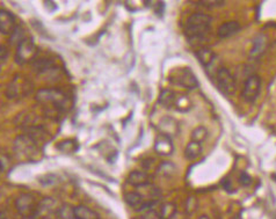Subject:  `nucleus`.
I'll use <instances>...</instances> for the list:
<instances>
[{
  "mask_svg": "<svg viewBox=\"0 0 276 219\" xmlns=\"http://www.w3.org/2000/svg\"><path fill=\"white\" fill-rule=\"evenodd\" d=\"M8 56V49L5 46H0V62H4Z\"/></svg>",
  "mask_w": 276,
  "mask_h": 219,
  "instance_id": "obj_29",
  "label": "nucleus"
},
{
  "mask_svg": "<svg viewBox=\"0 0 276 219\" xmlns=\"http://www.w3.org/2000/svg\"><path fill=\"white\" fill-rule=\"evenodd\" d=\"M177 99V93H174L171 90H164L162 91L159 95V103L165 108H172L174 107V103H176Z\"/></svg>",
  "mask_w": 276,
  "mask_h": 219,
  "instance_id": "obj_16",
  "label": "nucleus"
},
{
  "mask_svg": "<svg viewBox=\"0 0 276 219\" xmlns=\"http://www.w3.org/2000/svg\"><path fill=\"white\" fill-rule=\"evenodd\" d=\"M0 72H1V65H0Z\"/></svg>",
  "mask_w": 276,
  "mask_h": 219,
  "instance_id": "obj_32",
  "label": "nucleus"
},
{
  "mask_svg": "<svg viewBox=\"0 0 276 219\" xmlns=\"http://www.w3.org/2000/svg\"><path fill=\"white\" fill-rule=\"evenodd\" d=\"M197 209V201L195 197H189L186 202V210L188 214H193Z\"/></svg>",
  "mask_w": 276,
  "mask_h": 219,
  "instance_id": "obj_26",
  "label": "nucleus"
},
{
  "mask_svg": "<svg viewBox=\"0 0 276 219\" xmlns=\"http://www.w3.org/2000/svg\"><path fill=\"white\" fill-rule=\"evenodd\" d=\"M57 219H77L75 215V208L69 205V204H64L57 210Z\"/></svg>",
  "mask_w": 276,
  "mask_h": 219,
  "instance_id": "obj_22",
  "label": "nucleus"
},
{
  "mask_svg": "<svg viewBox=\"0 0 276 219\" xmlns=\"http://www.w3.org/2000/svg\"><path fill=\"white\" fill-rule=\"evenodd\" d=\"M14 152H16L17 159H20V160H34L38 153L37 143L31 136L21 135L14 141Z\"/></svg>",
  "mask_w": 276,
  "mask_h": 219,
  "instance_id": "obj_2",
  "label": "nucleus"
},
{
  "mask_svg": "<svg viewBox=\"0 0 276 219\" xmlns=\"http://www.w3.org/2000/svg\"><path fill=\"white\" fill-rule=\"evenodd\" d=\"M195 55H196V57L198 61H200V63L206 67L208 72H209L212 67L213 72H215V76H216V73H217L218 70H215L216 61H217V56L215 55V52L208 48H202L200 50H197V51L195 52Z\"/></svg>",
  "mask_w": 276,
  "mask_h": 219,
  "instance_id": "obj_9",
  "label": "nucleus"
},
{
  "mask_svg": "<svg viewBox=\"0 0 276 219\" xmlns=\"http://www.w3.org/2000/svg\"><path fill=\"white\" fill-rule=\"evenodd\" d=\"M154 150L160 156H171L174 151L172 138L165 135H158L154 141Z\"/></svg>",
  "mask_w": 276,
  "mask_h": 219,
  "instance_id": "obj_10",
  "label": "nucleus"
},
{
  "mask_svg": "<svg viewBox=\"0 0 276 219\" xmlns=\"http://www.w3.org/2000/svg\"><path fill=\"white\" fill-rule=\"evenodd\" d=\"M57 149L63 153H67V155H71V153H75L78 151L79 145L76 141L73 139H66V141H61L57 145Z\"/></svg>",
  "mask_w": 276,
  "mask_h": 219,
  "instance_id": "obj_20",
  "label": "nucleus"
},
{
  "mask_svg": "<svg viewBox=\"0 0 276 219\" xmlns=\"http://www.w3.org/2000/svg\"><path fill=\"white\" fill-rule=\"evenodd\" d=\"M195 4H198L200 6H203V7L208 8H215V7H221V6H224V1H217V0H203V1H197Z\"/></svg>",
  "mask_w": 276,
  "mask_h": 219,
  "instance_id": "obj_24",
  "label": "nucleus"
},
{
  "mask_svg": "<svg viewBox=\"0 0 276 219\" xmlns=\"http://www.w3.org/2000/svg\"><path fill=\"white\" fill-rule=\"evenodd\" d=\"M0 219H5V216H4V214H2L1 211H0Z\"/></svg>",
  "mask_w": 276,
  "mask_h": 219,
  "instance_id": "obj_31",
  "label": "nucleus"
},
{
  "mask_svg": "<svg viewBox=\"0 0 276 219\" xmlns=\"http://www.w3.org/2000/svg\"><path fill=\"white\" fill-rule=\"evenodd\" d=\"M11 159L10 156L5 153H0V171L4 172L11 167Z\"/></svg>",
  "mask_w": 276,
  "mask_h": 219,
  "instance_id": "obj_25",
  "label": "nucleus"
},
{
  "mask_svg": "<svg viewBox=\"0 0 276 219\" xmlns=\"http://www.w3.org/2000/svg\"><path fill=\"white\" fill-rule=\"evenodd\" d=\"M77 219H100V216L94 210L85 205H78L75 208Z\"/></svg>",
  "mask_w": 276,
  "mask_h": 219,
  "instance_id": "obj_17",
  "label": "nucleus"
},
{
  "mask_svg": "<svg viewBox=\"0 0 276 219\" xmlns=\"http://www.w3.org/2000/svg\"><path fill=\"white\" fill-rule=\"evenodd\" d=\"M177 214V206L173 203L167 202L160 205L159 216L162 219H172Z\"/></svg>",
  "mask_w": 276,
  "mask_h": 219,
  "instance_id": "obj_21",
  "label": "nucleus"
},
{
  "mask_svg": "<svg viewBox=\"0 0 276 219\" xmlns=\"http://www.w3.org/2000/svg\"><path fill=\"white\" fill-rule=\"evenodd\" d=\"M35 66L37 67V71L43 72V71H47L50 66H51V63H50L49 61H46V59H42V61L38 62L37 65H35Z\"/></svg>",
  "mask_w": 276,
  "mask_h": 219,
  "instance_id": "obj_27",
  "label": "nucleus"
},
{
  "mask_svg": "<svg viewBox=\"0 0 276 219\" xmlns=\"http://www.w3.org/2000/svg\"><path fill=\"white\" fill-rule=\"evenodd\" d=\"M128 182L133 186V187L142 188L144 186L150 185V176L146 173H144V172L133 171L128 176Z\"/></svg>",
  "mask_w": 276,
  "mask_h": 219,
  "instance_id": "obj_13",
  "label": "nucleus"
},
{
  "mask_svg": "<svg viewBox=\"0 0 276 219\" xmlns=\"http://www.w3.org/2000/svg\"><path fill=\"white\" fill-rule=\"evenodd\" d=\"M208 135H209V132H208L207 128L198 126V128L192 132V141H196V143L202 144L208 138Z\"/></svg>",
  "mask_w": 276,
  "mask_h": 219,
  "instance_id": "obj_23",
  "label": "nucleus"
},
{
  "mask_svg": "<svg viewBox=\"0 0 276 219\" xmlns=\"http://www.w3.org/2000/svg\"><path fill=\"white\" fill-rule=\"evenodd\" d=\"M267 47V37L265 35H259V36L255 37L253 42V48L251 50V57L252 58H259L261 55L265 52Z\"/></svg>",
  "mask_w": 276,
  "mask_h": 219,
  "instance_id": "obj_15",
  "label": "nucleus"
},
{
  "mask_svg": "<svg viewBox=\"0 0 276 219\" xmlns=\"http://www.w3.org/2000/svg\"><path fill=\"white\" fill-rule=\"evenodd\" d=\"M170 80L174 85L185 87L187 90H195L198 86L196 76L189 67H181V69L174 70L171 73Z\"/></svg>",
  "mask_w": 276,
  "mask_h": 219,
  "instance_id": "obj_3",
  "label": "nucleus"
},
{
  "mask_svg": "<svg viewBox=\"0 0 276 219\" xmlns=\"http://www.w3.org/2000/svg\"><path fill=\"white\" fill-rule=\"evenodd\" d=\"M251 181H252L251 176L248 175L247 173H245V172H243V173L240 174L239 182L242 183V185L244 186V187H247V186H250V185H251Z\"/></svg>",
  "mask_w": 276,
  "mask_h": 219,
  "instance_id": "obj_28",
  "label": "nucleus"
},
{
  "mask_svg": "<svg viewBox=\"0 0 276 219\" xmlns=\"http://www.w3.org/2000/svg\"><path fill=\"white\" fill-rule=\"evenodd\" d=\"M192 101L188 96L185 94H179L177 93V99L176 103H174V107L178 111L180 112H187L192 109Z\"/></svg>",
  "mask_w": 276,
  "mask_h": 219,
  "instance_id": "obj_18",
  "label": "nucleus"
},
{
  "mask_svg": "<svg viewBox=\"0 0 276 219\" xmlns=\"http://www.w3.org/2000/svg\"><path fill=\"white\" fill-rule=\"evenodd\" d=\"M36 200L31 194H22L17 197L16 201V206L17 212L21 215L22 218L34 217L36 218V208H37Z\"/></svg>",
  "mask_w": 276,
  "mask_h": 219,
  "instance_id": "obj_6",
  "label": "nucleus"
},
{
  "mask_svg": "<svg viewBox=\"0 0 276 219\" xmlns=\"http://www.w3.org/2000/svg\"><path fill=\"white\" fill-rule=\"evenodd\" d=\"M222 185H223V187H224L225 190H227V191L232 190V185H231V181H227V180H223V181H222Z\"/></svg>",
  "mask_w": 276,
  "mask_h": 219,
  "instance_id": "obj_30",
  "label": "nucleus"
},
{
  "mask_svg": "<svg viewBox=\"0 0 276 219\" xmlns=\"http://www.w3.org/2000/svg\"><path fill=\"white\" fill-rule=\"evenodd\" d=\"M35 55H36V47H35L32 38H23L17 46L16 56L17 63L23 64L27 62H31Z\"/></svg>",
  "mask_w": 276,
  "mask_h": 219,
  "instance_id": "obj_7",
  "label": "nucleus"
},
{
  "mask_svg": "<svg viewBox=\"0 0 276 219\" xmlns=\"http://www.w3.org/2000/svg\"><path fill=\"white\" fill-rule=\"evenodd\" d=\"M16 28V17L13 14L6 10H0V32L4 35H11Z\"/></svg>",
  "mask_w": 276,
  "mask_h": 219,
  "instance_id": "obj_11",
  "label": "nucleus"
},
{
  "mask_svg": "<svg viewBox=\"0 0 276 219\" xmlns=\"http://www.w3.org/2000/svg\"><path fill=\"white\" fill-rule=\"evenodd\" d=\"M261 79L258 75H250L246 78L243 87L242 96L246 102L253 103L260 95Z\"/></svg>",
  "mask_w": 276,
  "mask_h": 219,
  "instance_id": "obj_5",
  "label": "nucleus"
},
{
  "mask_svg": "<svg viewBox=\"0 0 276 219\" xmlns=\"http://www.w3.org/2000/svg\"><path fill=\"white\" fill-rule=\"evenodd\" d=\"M240 29H242V27H240V25L237 21H227L219 26L217 35L221 38H227L236 35Z\"/></svg>",
  "mask_w": 276,
  "mask_h": 219,
  "instance_id": "obj_14",
  "label": "nucleus"
},
{
  "mask_svg": "<svg viewBox=\"0 0 276 219\" xmlns=\"http://www.w3.org/2000/svg\"><path fill=\"white\" fill-rule=\"evenodd\" d=\"M202 153V145L196 141H191L185 149V156L188 160H196Z\"/></svg>",
  "mask_w": 276,
  "mask_h": 219,
  "instance_id": "obj_19",
  "label": "nucleus"
},
{
  "mask_svg": "<svg viewBox=\"0 0 276 219\" xmlns=\"http://www.w3.org/2000/svg\"><path fill=\"white\" fill-rule=\"evenodd\" d=\"M158 129L160 130V134L168 136V137L177 136L178 132H179V126H178L177 121L167 116L162 117V120L159 121Z\"/></svg>",
  "mask_w": 276,
  "mask_h": 219,
  "instance_id": "obj_12",
  "label": "nucleus"
},
{
  "mask_svg": "<svg viewBox=\"0 0 276 219\" xmlns=\"http://www.w3.org/2000/svg\"><path fill=\"white\" fill-rule=\"evenodd\" d=\"M36 99L42 103H52L57 108H62L65 105V96L61 92L56 90H41L38 91Z\"/></svg>",
  "mask_w": 276,
  "mask_h": 219,
  "instance_id": "obj_8",
  "label": "nucleus"
},
{
  "mask_svg": "<svg viewBox=\"0 0 276 219\" xmlns=\"http://www.w3.org/2000/svg\"><path fill=\"white\" fill-rule=\"evenodd\" d=\"M0 172H1V171H0Z\"/></svg>",
  "mask_w": 276,
  "mask_h": 219,
  "instance_id": "obj_33",
  "label": "nucleus"
},
{
  "mask_svg": "<svg viewBox=\"0 0 276 219\" xmlns=\"http://www.w3.org/2000/svg\"><path fill=\"white\" fill-rule=\"evenodd\" d=\"M215 80L217 82L219 91L222 93L227 96L233 95L237 88L236 78H234L233 75H231V72L227 67H219L215 76Z\"/></svg>",
  "mask_w": 276,
  "mask_h": 219,
  "instance_id": "obj_4",
  "label": "nucleus"
},
{
  "mask_svg": "<svg viewBox=\"0 0 276 219\" xmlns=\"http://www.w3.org/2000/svg\"><path fill=\"white\" fill-rule=\"evenodd\" d=\"M211 16L203 13H194L185 23V35L189 42H200L209 34L211 28Z\"/></svg>",
  "mask_w": 276,
  "mask_h": 219,
  "instance_id": "obj_1",
  "label": "nucleus"
}]
</instances>
